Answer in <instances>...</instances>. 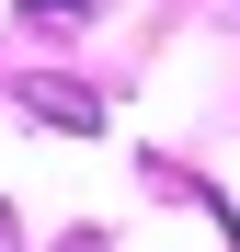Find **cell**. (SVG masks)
Returning <instances> with one entry per match:
<instances>
[{"label": "cell", "instance_id": "cell-3", "mask_svg": "<svg viewBox=\"0 0 240 252\" xmlns=\"http://www.w3.org/2000/svg\"><path fill=\"white\" fill-rule=\"evenodd\" d=\"M69 252H103V241H69Z\"/></svg>", "mask_w": 240, "mask_h": 252}, {"label": "cell", "instance_id": "cell-1", "mask_svg": "<svg viewBox=\"0 0 240 252\" xmlns=\"http://www.w3.org/2000/svg\"><path fill=\"white\" fill-rule=\"evenodd\" d=\"M23 103L46 115V126H103V103L80 92V80H23Z\"/></svg>", "mask_w": 240, "mask_h": 252}, {"label": "cell", "instance_id": "cell-2", "mask_svg": "<svg viewBox=\"0 0 240 252\" xmlns=\"http://www.w3.org/2000/svg\"><path fill=\"white\" fill-rule=\"evenodd\" d=\"M34 23H80V12H103V0H23Z\"/></svg>", "mask_w": 240, "mask_h": 252}, {"label": "cell", "instance_id": "cell-4", "mask_svg": "<svg viewBox=\"0 0 240 252\" xmlns=\"http://www.w3.org/2000/svg\"><path fill=\"white\" fill-rule=\"evenodd\" d=\"M0 252H12V229H0Z\"/></svg>", "mask_w": 240, "mask_h": 252}]
</instances>
